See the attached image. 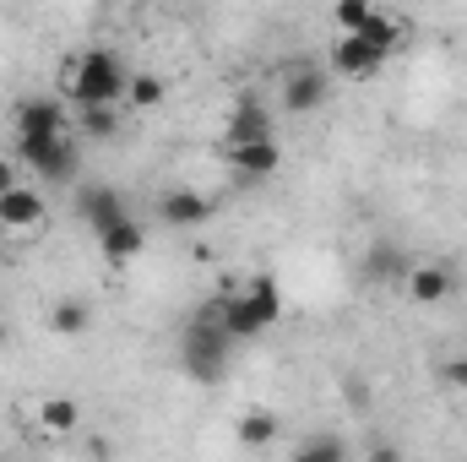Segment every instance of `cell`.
<instances>
[{"label": "cell", "mask_w": 467, "mask_h": 462, "mask_svg": "<svg viewBox=\"0 0 467 462\" xmlns=\"http://www.w3.org/2000/svg\"><path fill=\"white\" fill-rule=\"evenodd\" d=\"M125 88H130V71H125L119 49H109V44L82 49V55H77V60H66V71H60V93H66L77 110L119 104V99H125Z\"/></svg>", "instance_id": "6da1fadb"}, {"label": "cell", "mask_w": 467, "mask_h": 462, "mask_svg": "<svg viewBox=\"0 0 467 462\" xmlns=\"http://www.w3.org/2000/svg\"><path fill=\"white\" fill-rule=\"evenodd\" d=\"M180 364H185V375H191V381H202V386H218V381L229 375L234 338H229V327H223V316H218V299H207V305L185 321Z\"/></svg>", "instance_id": "7a4b0ae2"}, {"label": "cell", "mask_w": 467, "mask_h": 462, "mask_svg": "<svg viewBox=\"0 0 467 462\" xmlns=\"http://www.w3.org/2000/svg\"><path fill=\"white\" fill-rule=\"evenodd\" d=\"M218 316H223V327H229L234 343H250V338L272 332V327L283 321V289H277V278H272V272H255L239 294L218 299Z\"/></svg>", "instance_id": "3957f363"}, {"label": "cell", "mask_w": 467, "mask_h": 462, "mask_svg": "<svg viewBox=\"0 0 467 462\" xmlns=\"http://www.w3.org/2000/svg\"><path fill=\"white\" fill-rule=\"evenodd\" d=\"M11 125H16V152L22 147H44L55 136H71V115H66L60 99H22Z\"/></svg>", "instance_id": "277c9868"}, {"label": "cell", "mask_w": 467, "mask_h": 462, "mask_svg": "<svg viewBox=\"0 0 467 462\" xmlns=\"http://www.w3.org/2000/svg\"><path fill=\"white\" fill-rule=\"evenodd\" d=\"M402 289H408V305L435 310V305H446V299L457 294V267H451V261H441V256L413 261V267H408V278H402Z\"/></svg>", "instance_id": "5b68a950"}, {"label": "cell", "mask_w": 467, "mask_h": 462, "mask_svg": "<svg viewBox=\"0 0 467 462\" xmlns=\"http://www.w3.org/2000/svg\"><path fill=\"white\" fill-rule=\"evenodd\" d=\"M27 169H38L44 180H77V163H82V147H77V131L71 136H55V142H44V147H22L16 152Z\"/></svg>", "instance_id": "8992f818"}, {"label": "cell", "mask_w": 467, "mask_h": 462, "mask_svg": "<svg viewBox=\"0 0 467 462\" xmlns=\"http://www.w3.org/2000/svg\"><path fill=\"white\" fill-rule=\"evenodd\" d=\"M255 142H277V136H272V110H266L255 93H244V99L229 110L223 147H255Z\"/></svg>", "instance_id": "52a82bcc"}, {"label": "cell", "mask_w": 467, "mask_h": 462, "mask_svg": "<svg viewBox=\"0 0 467 462\" xmlns=\"http://www.w3.org/2000/svg\"><path fill=\"white\" fill-rule=\"evenodd\" d=\"M327 93H332V82H327L321 66H294V71L283 77V110H288V115H316V110L327 104Z\"/></svg>", "instance_id": "ba28073f"}, {"label": "cell", "mask_w": 467, "mask_h": 462, "mask_svg": "<svg viewBox=\"0 0 467 462\" xmlns=\"http://www.w3.org/2000/svg\"><path fill=\"white\" fill-rule=\"evenodd\" d=\"M158 218H163L169 229H202V224L213 218V196H202V191H191V185H174V191L158 196Z\"/></svg>", "instance_id": "9c48e42d"}, {"label": "cell", "mask_w": 467, "mask_h": 462, "mask_svg": "<svg viewBox=\"0 0 467 462\" xmlns=\"http://www.w3.org/2000/svg\"><path fill=\"white\" fill-rule=\"evenodd\" d=\"M391 55H380V49H369L364 38H337L332 44V71L337 77H348V82H369V77H380V66H386Z\"/></svg>", "instance_id": "30bf717a"}, {"label": "cell", "mask_w": 467, "mask_h": 462, "mask_svg": "<svg viewBox=\"0 0 467 462\" xmlns=\"http://www.w3.org/2000/svg\"><path fill=\"white\" fill-rule=\"evenodd\" d=\"M77 213L88 218V229L93 234H109L115 224L130 218V207H125V196H119L115 185H88V191L77 196Z\"/></svg>", "instance_id": "8fae6325"}, {"label": "cell", "mask_w": 467, "mask_h": 462, "mask_svg": "<svg viewBox=\"0 0 467 462\" xmlns=\"http://www.w3.org/2000/svg\"><path fill=\"white\" fill-rule=\"evenodd\" d=\"M44 218H49V202L33 191V185H16V191H5L0 196V229H44Z\"/></svg>", "instance_id": "7c38bea8"}, {"label": "cell", "mask_w": 467, "mask_h": 462, "mask_svg": "<svg viewBox=\"0 0 467 462\" xmlns=\"http://www.w3.org/2000/svg\"><path fill=\"white\" fill-rule=\"evenodd\" d=\"M408 267H413V256H408L397 239H369V245H364V278H369V283H402Z\"/></svg>", "instance_id": "4fadbf2b"}, {"label": "cell", "mask_w": 467, "mask_h": 462, "mask_svg": "<svg viewBox=\"0 0 467 462\" xmlns=\"http://www.w3.org/2000/svg\"><path fill=\"white\" fill-rule=\"evenodd\" d=\"M229 169L239 180H272L283 169V147L277 142H255V147H223Z\"/></svg>", "instance_id": "5bb4252c"}, {"label": "cell", "mask_w": 467, "mask_h": 462, "mask_svg": "<svg viewBox=\"0 0 467 462\" xmlns=\"http://www.w3.org/2000/svg\"><path fill=\"white\" fill-rule=\"evenodd\" d=\"M277 436H283V419H277L272 408H244V414L234 419V441H239L244 452H266Z\"/></svg>", "instance_id": "9a60e30c"}, {"label": "cell", "mask_w": 467, "mask_h": 462, "mask_svg": "<svg viewBox=\"0 0 467 462\" xmlns=\"http://www.w3.org/2000/svg\"><path fill=\"white\" fill-rule=\"evenodd\" d=\"M38 430L55 436V441H60V436H77V430H82V403L66 397V392H49V397L38 403Z\"/></svg>", "instance_id": "2e32d148"}, {"label": "cell", "mask_w": 467, "mask_h": 462, "mask_svg": "<svg viewBox=\"0 0 467 462\" xmlns=\"http://www.w3.org/2000/svg\"><path fill=\"white\" fill-rule=\"evenodd\" d=\"M99 250H104L109 267H130V261L147 250V229H141L136 218H125V224H115L109 234H99Z\"/></svg>", "instance_id": "e0dca14e"}, {"label": "cell", "mask_w": 467, "mask_h": 462, "mask_svg": "<svg viewBox=\"0 0 467 462\" xmlns=\"http://www.w3.org/2000/svg\"><path fill=\"white\" fill-rule=\"evenodd\" d=\"M88 327H93V305H88V299L66 294V299L49 305V332H60V338H82Z\"/></svg>", "instance_id": "ac0fdd59"}, {"label": "cell", "mask_w": 467, "mask_h": 462, "mask_svg": "<svg viewBox=\"0 0 467 462\" xmlns=\"http://www.w3.org/2000/svg\"><path fill=\"white\" fill-rule=\"evenodd\" d=\"M348 457H353V452H348V441H343V436H332V430H321V436L299 441L288 462H348Z\"/></svg>", "instance_id": "d6986e66"}, {"label": "cell", "mask_w": 467, "mask_h": 462, "mask_svg": "<svg viewBox=\"0 0 467 462\" xmlns=\"http://www.w3.org/2000/svg\"><path fill=\"white\" fill-rule=\"evenodd\" d=\"M163 99H169V82L158 71H136L130 88H125V104H136V110H158Z\"/></svg>", "instance_id": "ffe728a7"}, {"label": "cell", "mask_w": 467, "mask_h": 462, "mask_svg": "<svg viewBox=\"0 0 467 462\" xmlns=\"http://www.w3.org/2000/svg\"><path fill=\"white\" fill-rule=\"evenodd\" d=\"M71 131H82V136H115L119 131V104H93V110H77V120H71Z\"/></svg>", "instance_id": "44dd1931"}, {"label": "cell", "mask_w": 467, "mask_h": 462, "mask_svg": "<svg viewBox=\"0 0 467 462\" xmlns=\"http://www.w3.org/2000/svg\"><path fill=\"white\" fill-rule=\"evenodd\" d=\"M369 11H375L369 0H337V5H332V22H337L343 38H348V33H358V27L369 22Z\"/></svg>", "instance_id": "7402d4cb"}, {"label": "cell", "mask_w": 467, "mask_h": 462, "mask_svg": "<svg viewBox=\"0 0 467 462\" xmlns=\"http://www.w3.org/2000/svg\"><path fill=\"white\" fill-rule=\"evenodd\" d=\"M441 381H446L451 392H467V353H451V359H441Z\"/></svg>", "instance_id": "603a6c76"}, {"label": "cell", "mask_w": 467, "mask_h": 462, "mask_svg": "<svg viewBox=\"0 0 467 462\" xmlns=\"http://www.w3.org/2000/svg\"><path fill=\"white\" fill-rule=\"evenodd\" d=\"M16 185H27V180H22L16 158H5V152H0V196H5V191H16Z\"/></svg>", "instance_id": "cb8c5ba5"}, {"label": "cell", "mask_w": 467, "mask_h": 462, "mask_svg": "<svg viewBox=\"0 0 467 462\" xmlns=\"http://www.w3.org/2000/svg\"><path fill=\"white\" fill-rule=\"evenodd\" d=\"M364 462H402V452H397L391 441H375V446L364 452Z\"/></svg>", "instance_id": "d4e9b609"}, {"label": "cell", "mask_w": 467, "mask_h": 462, "mask_svg": "<svg viewBox=\"0 0 467 462\" xmlns=\"http://www.w3.org/2000/svg\"><path fill=\"white\" fill-rule=\"evenodd\" d=\"M0 348H5V321H0Z\"/></svg>", "instance_id": "484cf974"}]
</instances>
